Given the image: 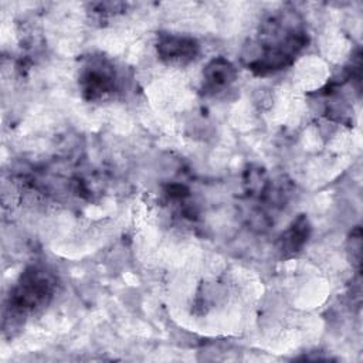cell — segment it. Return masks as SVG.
<instances>
[{
	"mask_svg": "<svg viewBox=\"0 0 363 363\" xmlns=\"http://www.w3.org/2000/svg\"><path fill=\"white\" fill-rule=\"evenodd\" d=\"M54 292V279L50 272L38 267L27 268L13 286L7 311L10 316L21 318L24 313L31 312L48 303Z\"/></svg>",
	"mask_w": 363,
	"mask_h": 363,
	"instance_id": "cell-2",
	"label": "cell"
},
{
	"mask_svg": "<svg viewBox=\"0 0 363 363\" xmlns=\"http://www.w3.org/2000/svg\"><path fill=\"white\" fill-rule=\"evenodd\" d=\"M166 193L173 200H183L184 197L189 196V189L186 186H183V184L173 183V184L166 187Z\"/></svg>",
	"mask_w": 363,
	"mask_h": 363,
	"instance_id": "cell-7",
	"label": "cell"
},
{
	"mask_svg": "<svg viewBox=\"0 0 363 363\" xmlns=\"http://www.w3.org/2000/svg\"><path fill=\"white\" fill-rule=\"evenodd\" d=\"M312 233L309 218L299 214L279 237V250L285 255L298 254L308 242Z\"/></svg>",
	"mask_w": 363,
	"mask_h": 363,
	"instance_id": "cell-6",
	"label": "cell"
},
{
	"mask_svg": "<svg viewBox=\"0 0 363 363\" xmlns=\"http://www.w3.org/2000/svg\"><path fill=\"white\" fill-rule=\"evenodd\" d=\"M308 33L295 11H281L268 17L258 40V54L248 62L257 75H265L286 68L306 47Z\"/></svg>",
	"mask_w": 363,
	"mask_h": 363,
	"instance_id": "cell-1",
	"label": "cell"
},
{
	"mask_svg": "<svg viewBox=\"0 0 363 363\" xmlns=\"http://www.w3.org/2000/svg\"><path fill=\"white\" fill-rule=\"evenodd\" d=\"M116 86V74L111 62L102 57L91 58L79 74V88L86 101H96Z\"/></svg>",
	"mask_w": 363,
	"mask_h": 363,
	"instance_id": "cell-3",
	"label": "cell"
},
{
	"mask_svg": "<svg viewBox=\"0 0 363 363\" xmlns=\"http://www.w3.org/2000/svg\"><path fill=\"white\" fill-rule=\"evenodd\" d=\"M199 50L200 45L193 37L172 33H160L157 35V55L167 64H187L196 58Z\"/></svg>",
	"mask_w": 363,
	"mask_h": 363,
	"instance_id": "cell-4",
	"label": "cell"
},
{
	"mask_svg": "<svg viewBox=\"0 0 363 363\" xmlns=\"http://www.w3.org/2000/svg\"><path fill=\"white\" fill-rule=\"evenodd\" d=\"M237 78V69L224 57H214L203 69V91L206 95H216L225 91Z\"/></svg>",
	"mask_w": 363,
	"mask_h": 363,
	"instance_id": "cell-5",
	"label": "cell"
}]
</instances>
